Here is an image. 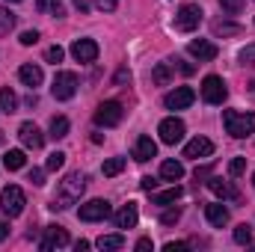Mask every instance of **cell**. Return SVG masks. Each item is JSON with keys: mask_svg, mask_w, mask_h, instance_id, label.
Returning <instances> with one entry per match:
<instances>
[{"mask_svg": "<svg viewBox=\"0 0 255 252\" xmlns=\"http://www.w3.org/2000/svg\"><path fill=\"white\" fill-rule=\"evenodd\" d=\"M83 190H86V175L83 172H68L63 181H60V187L54 193V199H51V211H68L71 205H77L80 202V196H83Z\"/></svg>", "mask_w": 255, "mask_h": 252, "instance_id": "6da1fadb", "label": "cell"}, {"mask_svg": "<svg viewBox=\"0 0 255 252\" xmlns=\"http://www.w3.org/2000/svg\"><path fill=\"white\" fill-rule=\"evenodd\" d=\"M223 125L226 133L235 139H247L250 133H255V113H244V110H226L223 113Z\"/></svg>", "mask_w": 255, "mask_h": 252, "instance_id": "7a4b0ae2", "label": "cell"}, {"mask_svg": "<svg viewBox=\"0 0 255 252\" xmlns=\"http://www.w3.org/2000/svg\"><path fill=\"white\" fill-rule=\"evenodd\" d=\"M202 98H205L208 104L220 107V104L229 98V86H226V80H223L220 74H208V77L202 80Z\"/></svg>", "mask_w": 255, "mask_h": 252, "instance_id": "3957f363", "label": "cell"}, {"mask_svg": "<svg viewBox=\"0 0 255 252\" xmlns=\"http://www.w3.org/2000/svg\"><path fill=\"white\" fill-rule=\"evenodd\" d=\"M24 205H27V199H24V190L21 187L9 184V187L0 190V208H3L6 217H18V214H24Z\"/></svg>", "mask_w": 255, "mask_h": 252, "instance_id": "277c9868", "label": "cell"}, {"mask_svg": "<svg viewBox=\"0 0 255 252\" xmlns=\"http://www.w3.org/2000/svg\"><path fill=\"white\" fill-rule=\"evenodd\" d=\"M51 92H54L57 101L74 98V92H77V74L74 71H57L54 74V83H51Z\"/></svg>", "mask_w": 255, "mask_h": 252, "instance_id": "5b68a950", "label": "cell"}, {"mask_svg": "<svg viewBox=\"0 0 255 252\" xmlns=\"http://www.w3.org/2000/svg\"><path fill=\"white\" fill-rule=\"evenodd\" d=\"M110 214H113V208H110L107 199H92V202L80 205V211H77V217H80L83 223H101V220H107Z\"/></svg>", "mask_w": 255, "mask_h": 252, "instance_id": "8992f818", "label": "cell"}, {"mask_svg": "<svg viewBox=\"0 0 255 252\" xmlns=\"http://www.w3.org/2000/svg\"><path fill=\"white\" fill-rule=\"evenodd\" d=\"M122 116H125V110H122L119 101H104L95 110V125L98 127H116L122 122Z\"/></svg>", "mask_w": 255, "mask_h": 252, "instance_id": "52a82bcc", "label": "cell"}, {"mask_svg": "<svg viewBox=\"0 0 255 252\" xmlns=\"http://www.w3.org/2000/svg\"><path fill=\"white\" fill-rule=\"evenodd\" d=\"M199 24H202V9L196 3H184L178 9V15H175V30L193 33V30H199Z\"/></svg>", "mask_w": 255, "mask_h": 252, "instance_id": "ba28073f", "label": "cell"}, {"mask_svg": "<svg viewBox=\"0 0 255 252\" xmlns=\"http://www.w3.org/2000/svg\"><path fill=\"white\" fill-rule=\"evenodd\" d=\"M157 133H160V142L175 145V142L184 139V122H181L178 116H169V119H163V122L157 125Z\"/></svg>", "mask_w": 255, "mask_h": 252, "instance_id": "9c48e42d", "label": "cell"}, {"mask_svg": "<svg viewBox=\"0 0 255 252\" xmlns=\"http://www.w3.org/2000/svg\"><path fill=\"white\" fill-rule=\"evenodd\" d=\"M68 244H71V238H68V232H65L63 226H45V235H42L39 250L51 252V250H60V247H68Z\"/></svg>", "mask_w": 255, "mask_h": 252, "instance_id": "30bf717a", "label": "cell"}, {"mask_svg": "<svg viewBox=\"0 0 255 252\" xmlns=\"http://www.w3.org/2000/svg\"><path fill=\"white\" fill-rule=\"evenodd\" d=\"M193 101H196V92H193L190 86H178V89H172V92L163 98L166 110H187Z\"/></svg>", "mask_w": 255, "mask_h": 252, "instance_id": "8fae6325", "label": "cell"}, {"mask_svg": "<svg viewBox=\"0 0 255 252\" xmlns=\"http://www.w3.org/2000/svg\"><path fill=\"white\" fill-rule=\"evenodd\" d=\"M71 57L77 63H95L98 60V42L95 39H77L71 45Z\"/></svg>", "mask_w": 255, "mask_h": 252, "instance_id": "7c38bea8", "label": "cell"}, {"mask_svg": "<svg viewBox=\"0 0 255 252\" xmlns=\"http://www.w3.org/2000/svg\"><path fill=\"white\" fill-rule=\"evenodd\" d=\"M187 51H190V57H196L199 63H211V60H217V45L214 42H208V39H193L190 45H187Z\"/></svg>", "mask_w": 255, "mask_h": 252, "instance_id": "4fadbf2b", "label": "cell"}, {"mask_svg": "<svg viewBox=\"0 0 255 252\" xmlns=\"http://www.w3.org/2000/svg\"><path fill=\"white\" fill-rule=\"evenodd\" d=\"M214 154V142L208 136H193L190 142L184 145V157L190 160H199V157H211Z\"/></svg>", "mask_w": 255, "mask_h": 252, "instance_id": "5bb4252c", "label": "cell"}, {"mask_svg": "<svg viewBox=\"0 0 255 252\" xmlns=\"http://www.w3.org/2000/svg\"><path fill=\"white\" fill-rule=\"evenodd\" d=\"M18 136H21V142H24L27 148H33V151L45 145V133L33 125V122H24V125L18 127Z\"/></svg>", "mask_w": 255, "mask_h": 252, "instance_id": "9a60e30c", "label": "cell"}, {"mask_svg": "<svg viewBox=\"0 0 255 252\" xmlns=\"http://www.w3.org/2000/svg\"><path fill=\"white\" fill-rule=\"evenodd\" d=\"M157 154V142L151 139V136H139L136 142H133V160L136 163H145V160H151Z\"/></svg>", "mask_w": 255, "mask_h": 252, "instance_id": "2e32d148", "label": "cell"}, {"mask_svg": "<svg viewBox=\"0 0 255 252\" xmlns=\"http://www.w3.org/2000/svg\"><path fill=\"white\" fill-rule=\"evenodd\" d=\"M18 77H21V83H24V86H30V89L42 86V80H45L42 65H33V63H24V65H21V68H18Z\"/></svg>", "mask_w": 255, "mask_h": 252, "instance_id": "e0dca14e", "label": "cell"}, {"mask_svg": "<svg viewBox=\"0 0 255 252\" xmlns=\"http://www.w3.org/2000/svg\"><path fill=\"white\" fill-rule=\"evenodd\" d=\"M208 190H211L217 199H232V202H238V199H241V193H238V190L232 187L229 181L217 178V175H211V178H208Z\"/></svg>", "mask_w": 255, "mask_h": 252, "instance_id": "ac0fdd59", "label": "cell"}, {"mask_svg": "<svg viewBox=\"0 0 255 252\" xmlns=\"http://www.w3.org/2000/svg\"><path fill=\"white\" fill-rule=\"evenodd\" d=\"M205 217H208V223H211L214 229H223V226H229V208H223L220 202H214V205H205Z\"/></svg>", "mask_w": 255, "mask_h": 252, "instance_id": "d6986e66", "label": "cell"}, {"mask_svg": "<svg viewBox=\"0 0 255 252\" xmlns=\"http://www.w3.org/2000/svg\"><path fill=\"white\" fill-rule=\"evenodd\" d=\"M113 220H116V229H133L139 220V211H136V205H125L122 211H116Z\"/></svg>", "mask_w": 255, "mask_h": 252, "instance_id": "ffe728a7", "label": "cell"}, {"mask_svg": "<svg viewBox=\"0 0 255 252\" xmlns=\"http://www.w3.org/2000/svg\"><path fill=\"white\" fill-rule=\"evenodd\" d=\"M181 193H184V190L178 187V184H172L169 190H160V193L151 190V205H160V208H163V205H172V202L181 199Z\"/></svg>", "mask_w": 255, "mask_h": 252, "instance_id": "44dd1931", "label": "cell"}, {"mask_svg": "<svg viewBox=\"0 0 255 252\" xmlns=\"http://www.w3.org/2000/svg\"><path fill=\"white\" fill-rule=\"evenodd\" d=\"M160 178H166V181H181V178H184V166H181L178 160H163V163H160Z\"/></svg>", "mask_w": 255, "mask_h": 252, "instance_id": "7402d4cb", "label": "cell"}, {"mask_svg": "<svg viewBox=\"0 0 255 252\" xmlns=\"http://www.w3.org/2000/svg\"><path fill=\"white\" fill-rule=\"evenodd\" d=\"M151 80H154L157 86H169V80H172V60H169V63H157L154 65Z\"/></svg>", "mask_w": 255, "mask_h": 252, "instance_id": "603a6c76", "label": "cell"}, {"mask_svg": "<svg viewBox=\"0 0 255 252\" xmlns=\"http://www.w3.org/2000/svg\"><path fill=\"white\" fill-rule=\"evenodd\" d=\"M27 163V157H24V151L21 148H9L6 154H3V166L9 169V172H15V169H21Z\"/></svg>", "mask_w": 255, "mask_h": 252, "instance_id": "cb8c5ba5", "label": "cell"}, {"mask_svg": "<svg viewBox=\"0 0 255 252\" xmlns=\"http://www.w3.org/2000/svg\"><path fill=\"white\" fill-rule=\"evenodd\" d=\"M18 110V95L6 86V89H0V113H6V116H12Z\"/></svg>", "mask_w": 255, "mask_h": 252, "instance_id": "d4e9b609", "label": "cell"}, {"mask_svg": "<svg viewBox=\"0 0 255 252\" xmlns=\"http://www.w3.org/2000/svg\"><path fill=\"white\" fill-rule=\"evenodd\" d=\"M36 9H39V12H48V15H57V18L65 15L63 0H36Z\"/></svg>", "mask_w": 255, "mask_h": 252, "instance_id": "484cf974", "label": "cell"}, {"mask_svg": "<svg viewBox=\"0 0 255 252\" xmlns=\"http://www.w3.org/2000/svg\"><path fill=\"white\" fill-rule=\"evenodd\" d=\"M95 247H98V250H122V247H125V238H122V235H101V238L95 241Z\"/></svg>", "mask_w": 255, "mask_h": 252, "instance_id": "4316f807", "label": "cell"}, {"mask_svg": "<svg viewBox=\"0 0 255 252\" xmlns=\"http://www.w3.org/2000/svg\"><path fill=\"white\" fill-rule=\"evenodd\" d=\"M122 169H125V157H110V160H104V166H101L104 178H113V175H119Z\"/></svg>", "mask_w": 255, "mask_h": 252, "instance_id": "83f0119b", "label": "cell"}, {"mask_svg": "<svg viewBox=\"0 0 255 252\" xmlns=\"http://www.w3.org/2000/svg\"><path fill=\"white\" fill-rule=\"evenodd\" d=\"M51 136H54V139L68 136V119H65V116H54V119H51Z\"/></svg>", "mask_w": 255, "mask_h": 252, "instance_id": "f1b7e54d", "label": "cell"}, {"mask_svg": "<svg viewBox=\"0 0 255 252\" xmlns=\"http://www.w3.org/2000/svg\"><path fill=\"white\" fill-rule=\"evenodd\" d=\"M12 27H15V15H12L6 6H0V36H9Z\"/></svg>", "mask_w": 255, "mask_h": 252, "instance_id": "f546056e", "label": "cell"}, {"mask_svg": "<svg viewBox=\"0 0 255 252\" xmlns=\"http://www.w3.org/2000/svg\"><path fill=\"white\" fill-rule=\"evenodd\" d=\"M241 30H244L241 24H229V21H217V24H214V33H217V36H238Z\"/></svg>", "mask_w": 255, "mask_h": 252, "instance_id": "4dcf8cb0", "label": "cell"}, {"mask_svg": "<svg viewBox=\"0 0 255 252\" xmlns=\"http://www.w3.org/2000/svg\"><path fill=\"white\" fill-rule=\"evenodd\" d=\"M235 244H241V247H250V244H253V232H250L247 223H241V226L235 229Z\"/></svg>", "mask_w": 255, "mask_h": 252, "instance_id": "1f68e13d", "label": "cell"}, {"mask_svg": "<svg viewBox=\"0 0 255 252\" xmlns=\"http://www.w3.org/2000/svg\"><path fill=\"white\" fill-rule=\"evenodd\" d=\"M247 172V157H232V163H229V175L232 178H241Z\"/></svg>", "mask_w": 255, "mask_h": 252, "instance_id": "d6a6232c", "label": "cell"}, {"mask_svg": "<svg viewBox=\"0 0 255 252\" xmlns=\"http://www.w3.org/2000/svg\"><path fill=\"white\" fill-rule=\"evenodd\" d=\"M178 220H181V208H169L160 214V226H175Z\"/></svg>", "mask_w": 255, "mask_h": 252, "instance_id": "836d02e7", "label": "cell"}, {"mask_svg": "<svg viewBox=\"0 0 255 252\" xmlns=\"http://www.w3.org/2000/svg\"><path fill=\"white\" fill-rule=\"evenodd\" d=\"M63 57H65V51L63 48H60V45H51V48H48V54H45V60H48V63H63Z\"/></svg>", "mask_w": 255, "mask_h": 252, "instance_id": "e575fe53", "label": "cell"}, {"mask_svg": "<svg viewBox=\"0 0 255 252\" xmlns=\"http://www.w3.org/2000/svg\"><path fill=\"white\" fill-rule=\"evenodd\" d=\"M220 6H223V12H229V15H238V12L244 9V0H220Z\"/></svg>", "mask_w": 255, "mask_h": 252, "instance_id": "d590c367", "label": "cell"}, {"mask_svg": "<svg viewBox=\"0 0 255 252\" xmlns=\"http://www.w3.org/2000/svg\"><path fill=\"white\" fill-rule=\"evenodd\" d=\"M63 163H65V154H63V151H54V154L48 157V169H51V172L63 169Z\"/></svg>", "mask_w": 255, "mask_h": 252, "instance_id": "8d00e7d4", "label": "cell"}, {"mask_svg": "<svg viewBox=\"0 0 255 252\" xmlns=\"http://www.w3.org/2000/svg\"><path fill=\"white\" fill-rule=\"evenodd\" d=\"M238 60H241L244 65H253L255 63V45H247V48L238 54Z\"/></svg>", "mask_w": 255, "mask_h": 252, "instance_id": "74e56055", "label": "cell"}, {"mask_svg": "<svg viewBox=\"0 0 255 252\" xmlns=\"http://www.w3.org/2000/svg\"><path fill=\"white\" fill-rule=\"evenodd\" d=\"M36 42H39V33H36V30H24V33H21V45L30 48V45H36Z\"/></svg>", "mask_w": 255, "mask_h": 252, "instance_id": "f35d334b", "label": "cell"}, {"mask_svg": "<svg viewBox=\"0 0 255 252\" xmlns=\"http://www.w3.org/2000/svg\"><path fill=\"white\" fill-rule=\"evenodd\" d=\"M172 68H178L181 74H193V71H196V65L184 63V60H172Z\"/></svg>", "mask_w": 255, "mask_h": 252, "instance_id": "ab89813d", "label": "cell"}, {"mask_svg": "<svg viewBox=\"0 0 255 252\" xmlns=\"http://www.w3.org/2000/svg\"><path fill=\"white\" fill-rule=\"evenodd\" d=\"M30 181H33L36 187H42V184H45V169H30Z\"/></svg>", "mask_w": 255, "mask_h": 252, "instance_id": "60d3db41", "label": "cell"}, {"mask_svg": "<svg viewBox=\"0 0 255 252\" xmlns=\"http://www.w3.org/2000/svg\"><path fill=\"white\" fill-rule=\"evenodd\" d=\"M95 6H98L101 12H113V9L119 6V0H95Z\"/></svg>", "mask_w": 255, "mask_h": 252, "instance_id": "b9f144b4", "label": "cell"}, {"mask_svg": "<svg viewBox=\"0 0 255 252\" xmlns=\"http://www.w3.org/2000/svg\"><path fill=\"white\" fill-rule=\"evenodd\" d=\"M139 187H142V190H148V193H151V190L157 187V178H151V175H142V178H139Z\"/></svg>", "mask_w": 255, "mask_h": 252, "instance_id": "7bdbcfd3", "label": "cell"}, {"mask_svg": "<svg viewBox=\"0 0 255 252\" xmlns=\"http://www.w3.org/2000/svg\"><path fill=\"white\" fill-rule=\"evenodd\" d=\"M187 247H190V244H184V241H172V244H166L163 250L166 252H181V250H187Z\"/></svg>", "mask_w": 255, "mask_h": 252, "instance_id": "ee69618b", "label": "cell"}, {"mask_svg": "<svg viewBox=\"0 0 255 252\" xmlns=\"http://www.w3.org/2000/svg\"><path fill=\"white\" fill-rule=\"evenodd\" d=\"M136 250H139V252L151 250V238H139V241H136Z\"/></svg>", "mask_w": 255, "mask_h": 252, "instance_id": "f6af8a7d", "label": "cell"}, {"mask_svg": "<svg viewBox=\"0 0 255 252\" xmlns=\"http://www.w3.org/2000/svg\"><path fill=\"white\" fill-rule=\"evenodd\" d=\"M71 3H74V9H80V12H89V6H92L89 0H71Z\"/></svg>", "mask_w": 255, "mask_h": 252, "instance_id": "bcb514c9", "label": "cell"}, {"mask_svg": "<svg viewBox=\"0 0 255 252\" xmlns=\"http://www.w3.org/2000/svg\"><path fill=\"white\" fill-rule=\"evenodd\" d=\"M199 178H211V166H202V169H196V181Z\"/></svg>", "mask_w": 255, "mask_h": 252, "instance_id": "7dc6e473", "label": "cell"}, {"mask_svg": "<svg viewBox=\"0 0 255 252\" xmlns=\"http://www.w3.org/2000/svg\"><path fill=\"white\" fill-rule=\"evenodd\" d=\"M6 238H9V223H3V220H0V244H3Z\"/></svg>", "mask_w": 255, "mask_h": 252, "instance_id": "c3c4849f", "label": "cell"}, {"mask_svg": "<svg viewBox=\"0 0 255 252\" xmlns=\"http://www.w3.org/2000/svg\"><path fill=\"white\" fill-rule=\"evenodd\" d=\"M125 80H130V71H128V68H122V71L116 74V83H125Z\"/></svg>", "mask_w": 255, "mask_h": 252, "instance_id": "681fc988", "label": "cell"}, {"mask_svg": "<svg viewBox=\"0 0 255 252\" xmlns=\"http://www.w3.org/2000/svg\"><path fill=\"white\" fill-rule=\"evenodd\" d=\"M89 247H92L89 241H77V244H74V250H77V252H86V250H89Z\"/></svg>", "mask_w": 255, "mask_h": 252, "instance_id": "f907efd6", "label": "cell"}, {"mask_svg": "<svg viewBox=\"0 0 255 252\" xmlns=\"http://www.w3.org/2000/svg\"><path fill=\"white\" fill-rule=\"evenodd\" d=\"M6 3H21V0H6Z\"/></svg>", "mask_w": 255, "mask_h": 252, "instance_id": "816d5d0a", "label": "cell"}, {"mask_svg": "<svg viewBox=\"0 0 255 252\" xmlns=\"http://www.w3.org/2000/svg\"><path fill=\"white\" fill-rule=\"evenodd\" d=\"M253 187H255V175H253Z\"/></svg>", "mask_w": 255, "mask_h": 252, "instance_id": "f5cc1de1", "label": "cell"}, {"mask_svg": "<svg viewBox=\"0 0 255 252\" xmlns=\"http://www.w3.org/2000/svg\"><path fill=\"white\" fill-rule=\"evenodd\" d=\"M0 142H3V133H0Z\"/></svg>", "mask_w": 255, "mask_h": 252, "instance_id": "db71d44e", "label": "cell"}]
</instances>
